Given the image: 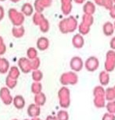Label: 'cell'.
<instances>
[{
    "mask_svg": "<svg viewBox=\"0 0 115 120\" xmlns=\"http://www.w3.org/2000/svg\"><path fill=\"white\" fill-rule=\"evenodd\" d=\"M6 52V45L4 44L3 38L0 37V55H3Z\"/></svg>",
    "mask_w": 115,
    "mask_h": 120,
    "instance_id": "9",
    "label": "cell"
},
{
    "mask_svg": "<svg viewBox=\"0 0 115 120\" xmlns=\"http://www.w3.org/2000/svg\"><path fill=\"white\" fill-rule=\"evenodd\" d=\"M45 17L43 16V15L41 13H38L36 12L34 15H33V23H35V25H39L40 23L43 20V19Z\"/></svg>",
    "mask_w": 115,
    "mask_h": 120,
    "instance_id": "6",
    "label": "cell"
},
{
    "mask_svg": "<svg viewBox=\"0 0 115 120\" xmlns=\"http://www.w3.org/2000/svg\"><path fill=\"white\" fill-rule=\"evenodd\" d=\"M24 32H25V30L24 27L21 26H17V27H15L12 29V34H13V36H14L15 38H22L24 34Z\"/></svg>",
    "mask_w": 115,
    "mask_h": 120,
    "instance_id": "5",
    "label": "cell"
},
{
    "mask_svg": "<svg viewBox=\"0 0 115 120\" xmlns=\"http://www.w3.org/2000/svg\"><path fill=\"white\" fill-rule=\"evenodd\" d=\"M1 2H4V1H6V0H0Z\"/></svg>",
    "mask_w": 115,
    "mask_h": 120,
    "instance_id": "12",
    "label": "cell"
},
{
    "mask_svg": "<svg viewBox=\"0 0 115 120\" xmlns=\"http://www.w3.org/2000/svg\"><path fill=\"white\" fill-rule=\"evenodd\" d=\"M38 26L40 27L41 31L43 32V33H45V32H47V31L49 30V22H48V20L45 18L43 19V20L40 23V24L38 25Z\"/></svg>",
    "mask_w": 115,
    "mask_h": 120,
    "instance_id": "8",
    "label": "cell"
},
{
    "mask_svg": "<svg viewBox=\"0 0 115 120\" xmlns=\"http://www.w3.org/2000/svg\"><path fill=\"white\" fill-rule=\"evenodd\" d=\"M27 56L29 59H34L35 58H37V56H38L37 50L35 49V48H32V47L29 48L27 51Z\"/></svg>",
    "mask_w": 115,
    "mask_h": 120,
    "instance_id": "7",
    "label": "cell"
},
{
    "mask_svg": "<svg viewBox=\"0 0 115 120\" xmlns=\"http://www.w3.org/2000/svg\"><path fill=\"white\" fill-rule=\"evenodd\" d=\"M4 16H5L4 8L2 6H0V20H2L4 18Z\"/></svg>",
    "mask_w": 115,
    "mask_h": 120,
    "instance_id": "10",
    "label": "cell"
},
{
    "mask_svg": "<svg viewBox=\"0 0 115 120\" xmlns=\"http://www.w3.org/2000/svg\"><path fill=\"white\" fill-rule=\"evenodd\" d=\"M11 2H14V3H16V2H18L20 0H10Z\"/></svg>",
    "mask_w": 115,
    "mask_h": 120,
    "instance_id": "11",
    "label": "cell"
},
{
    "mask_svg": "<svg viewBox=\"0 0 115 120\" xmlns=\"http://www.w3.org/2000/svg\"><path fill=\"white\" fill-rule=\"evenodd\" d=\"M34 6L28 2L24 3L21 7V13L24 14V16H31L34 13Z\"/></svg>",
    "mask_w": 115,
    "mask_h": 120,
    "instance_id": "3",
    "label": "cell"
},
{
    "mask_svg": "<svg viewBox=\"0 0 115 120\" xmlns=\"http://www.w3.org/2000/svg\"><path fill=\"white\" fill-rule=\"evenodd\" d=\"M49 40H48L47 38H45V37L39 38L36 43L37 48L39 50H41V51H44V50L47 49L48 47H49Z\"/></svg>",
    "mask_w": 115,
    "mask_h": 120,
    "instance_id": "4",
    "label": "cell"
},
{
    "mask_svg": "<svg viewBox=\"0 0 115 120\" xmlns=\"http://www.w3.org/2000/svg\"><path fill=\"white\" fill-rule=\"evenodd\" d=\"M8 16L12 23L15 26H21L24 21V16L21 12H18L16 9H9L8 11Z\"/></svg>",
    "mask_w": 115,
    "mask_h": 120,
    "instance_id": "1",
    "label": "cell"
},
{
    "mask_svg": "<svg viewBox=\"0 0 115 120\" xmlns=\"http://www.w3.org/2000/svg\"><path fill=\"white\" fill-rule=\"evenodd\" d=\"M50 0H35L34 4V9L38 13H42L45 7L50 6Z\"/></svg>",
    "mask_w": 115,
    "mask_h": 120,
    "instance_id": "2",
    "label": "cell"
}]
</instances>
